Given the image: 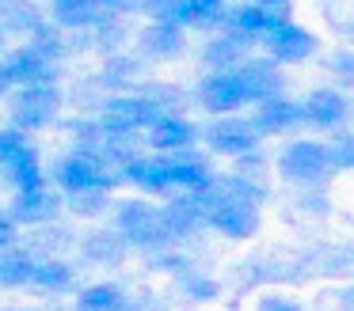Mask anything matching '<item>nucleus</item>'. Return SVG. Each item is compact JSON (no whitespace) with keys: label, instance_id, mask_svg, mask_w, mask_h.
<instances>
[{"label":"nucleus","instance_id":"obj_1","mask_svg":"<svg viewBox=\"0 0 354 311\" xmlns=\"http://www.w3.org/2000/svg\"><path fill=\"white\" fill-rule=\"evenodd\" d=\"M122 174L126 182L149 190V194H171V190H206L209 186V167L206 159L191 156V148L183 152H168V156H156V159H126L122 163Z\"/></svg>","mask_w":354,"mask_h":311},{"label":"nucleus","instance_id":"obj_2","mask_svg":"<svg viewBox=\"0 0 354 311\" xmlns=\"http://www.w3.org/2000/svg\"><path fill=\"white\" fill-rule=\"evenodd\" d=\"M115 232L126 239V247H141V250H164L176 243V235L168 232L160 209L149 201H122L118 205Z\"/></svg>","mask_w":354,"mask_h":311},{"label":"nucleus","instance_id":"obj_3","mask_svg":"<svg viewBox=\"0 0 354 311\" xmlns=\"http://www.w3.org/2000/svg\"><path fill=\"white\" fill-rule=\"evenodd\" d=\"M62 110V88L54 80H39V83H24L12 95V121H16L19 133H35V129H46L50 121Z\"/></svg>","mask_w":354,"mask_h":311},{"label":"nucleus","instance_id":"obj_4","mask_svg":"<svg viewBox=\"0 0 354 311\" xmlns=\"http://www.w3.org/2000/svg\"><path fill=\"white\" fill-rule=\"evenodd\" d=\"M278 174L293 186H320L328 182L331 171V159H328V144L320 141H290L278 156Z\"/></svg>","mask_w":354,"mask_h":311},{"label":"nucleus","instance_id":"obj_5","mask_svg":"<svg viewBox=\"0 0 354 311\" xmlns=\"http://www.w3.org/2000/svg\"><path fill=\"white\" fill-rule=\"evenodd\" d=\"M54 179H57V186H62L65 194H77V190H95V186L111 190L118 182L115 174L103 167V159L95 156V152H88V148H77L73 156H65L62 163H57Z\"/></svg>","mask_w":354,"mask_h":311},{"label":"nucleus","instance_id":"obj_6","mask_svg":"<svg viewBox=\"0 0 354 311\" xmlns=\"http://www.w3.org/2000/svg\"><path fill=\"white\" fill-rule=\"evenodd\" d=\"M156 118H160V110H156L145 95H122V99L103 103L100 129L103 133H130L133 137V133H141V129H149Z\"/></svg>","mask_w":354,"mask_h":311},{"label":"nucleus","instance_id":"obj_7","mask_svg":"<svg viewBox=\"0 0 354 311\" xmlns=\"http://www.w3.org/2000/svg\"><path fill=\"white\" fill-rule=\"evenodd\" d=\"M194 99H198V106L209 110V114H236L240 106L252 103L236 68H225V72L206 76V80L198 83V91H194Z\"/></svg>","mask_w":354,"mask_h":311},{"label":"nucleus","instance_id":"obj_8","mask_svg":"<svg viewBox=\"0 0 354 311\" xmlns=\"http://www.w3.org/2000/svg\"><path fill=\"white\" fill-rule=\"evenodd\" d=\"M198 137L217 156H248V152H255V141H259L248 118H225V114L214 118L209 126H202Z\"/></svg>","mask_w":354,"mask_h":311},{"label":"nucleus","instance_id":"obj_9","mask_svg":"<svg viewBox=\"0 0 354 311\" xmlns=\"http://www.w3.org/2000/svg\"><path fill=\"white\" fill-rule=\"evenodd\" d=\"M301 106V126H313L320 129V133H335V129L346 126V114H351V106H346V95L335 88H316L305 95V103Z\"/></svg>","mask_w":354,"mask_h":311},{"label":"nucleus","instance_id":"obj_10","mask_svg":"<svg viewBox=\"0 0 354 311\" xmlns=\"http://www.w3.org/2000/svg\"><path fill=\"white\" fill-rule=\"evenodd\" d=\"M263 46H267L270 61H282V65H297V61H308L316 53V38L286 15L263 34Z\"/></svg>","mask_w":354,"mask_h":311},{"label":"nucleus","instance_id":"obj_11","mask_svg":"<svg viewBox=\"0 0 354 311\" xmlns=\"http://www.w3.org/2000/svg\"><path fill=\"white\" fill-rule=\"evenodd\" d=\"M57 209H62V194H54V190L42 182V186H35V190H16V197H12V205H8V217L16 220V224L39 228V224H50V220L57 217Z\"/></svg>","mask_w":354,"mask_h":311},{"label":"nucleus","instance_id":"obj_12","mask_svg":"<svg viewBox=\"0 0 354 311\" xmlns=\"http://www.w3.org/2000/svg\"><path fill=\"white\" fill-rule=\"evenodd\" d=\"M0 68H4V76H8V88H24V83L54 80V61L42 57V53H39V50H31V46L4 53Z\"/></svg>","mask_w":354,"mask_h":311},{"label":"nucleus","instance_id":"obj_13","mask_svg":"<svg viewBox=\"0 0 354 311\" xmlns=\"http://www.w3.org/2000/svg\"><path fill=\"white\" fill-rule=\"evenodd\" d=\"M255 106H259L255 118H252L255 137H278V133H290V129L301 126V106L290 103V99H282V95L263 99V103H255Z\"/></svg>","mask_w":354,"mask_h":311},{"label":"nucleus","instance_id":"obj_14","mask_svg":"<svg viewBox=\"0 0 354 311\" xmlns=\"http://www.w3.org/2000/svg\"><path fill=\"white\" fill-rule=\"evenodd\" d=\"M236 72H240V80H244L248 99H252V103H263V99L282 95V68H278V61H270V57L240 61Z\"/></svg>","mask_w":354,"mask_h":311},{"label":"nucleus","instance_id":"obj_15","mask_svg":"<svg viewBox=\"0 0 354 311\" xmlns=\"http://www.w3.org/2000/svg\"><path fill=\"white\" fill-rule=\"evenodd\" d=\"M194 141H198V129H194L187 118H179V114H160V118L149 126V144L160 148V156L183 152V148H191Z\"/></svg>","mask_w":354,"mask_h":311},{"label":"nucleus","instance_id":"obj_16","mask_svg":"<svg viewBox=\"0 0 354 311\" xmlns=\"http://www.w3.org/2000/svg\"><path fill=\"white\" fill-rule=\"evenodd\" d=\"M221 19H225V27H229V34H236L240 42H263V34H267L282 15L267 12V8H255V4H240V8H232V12H225Z\"/></svg>","mask_w":354,"mask_h":311},{"label":"nucleus","instance_id":"obj_17","mask_svg":"<svg viewBox=\"0 0 354 311\" xmlns=\"http://www.w3.org/2000/svg\"><path fill=\"white\" fill-rule=\"evenodd\" d=\"M73 285H77V273H73L69 262H62V258H42V262L31 265V277H27L24 288H31L39 296H62Z\"/></svg>","mask_w":354,"mask_h":311},{"label":"nucleus","instance_id":"obj_18","mask_svg":"<svg viewBox=\"0 0 354 311\" xmlns=\"http://www.w3.org/2000/svg\"><path fill=\"white\" fill-rule=\"evenodd\" d=\"M50 12H54V23L62 30H84L115 19V15H103V8L95 0H50Z\"/></svg>","mask_w":354,"mask_h":311},{"label":"nucleus","instance_id":"obj_19","mask_svg":"<svg viewBox=\"0 0 354 311\" xmlns=\"http://www.w3.org/2000/svg\"><path fill=\"white\" fill-rule=\"evenodd\" d=\"M73 311H130V300H126V292L118 285H111V281H103V285H88L77 292V303H73Z\"/></svg>","mask_w":354,"mask_h":311},{"label":"nucleus","instance_id":"obj_20","mask_svg":"<svg viewBox=\"0 0 354 311\" xmlns=\"http://www.w3.org/2000/svg\"><path fill=\"white\" fill-rule=\"evenodd\" d=\"M141 46H145L149 57L168 61L183 50V27L179 23H156L153 19V27H145V34H141Z\"/></svg>","mask_w":354,"mask_h":311},{"label":"nucleus","instance_id":"obj_21","mask_svg":"<svg viewBox=\"0 0 354 311\" xmlns=\"http://www.w3.org/2000/svg\"><path fill=\"white\" fill-rule=\"evenodd\" d=\"M0 171H4V179H8L16 190H35V186L46 182V179H42V167H39V156H35L31 144H24V148L0 167Z\"/></svg>","mask_w":354,"mask_h":311},{"label":"nucleus","instance_id":"obj_22","mask_svg":"<svg viewBox=\"0 0 354 311\" xmlns=\"http://www.w3.org/2000/svg\"><path fill=\"white\" fill-rule=\"evenodd\" d=\"M31 265H35L31 250L4 247L0 250V288H24L27 277H31Z\"/></svg>","mask_w":354,"mask_h":311},{"label":"nucleus","instance_id":"obj_23","mask_svg":"<svg viewBox=\"0 0 354 311\" xmlns=\"http://www.w3.org/2000/svg\"><path fill=\"white\" fill-rule=\"evenodd\" d=\"M244 46H248V42H240L236 34H229V30H225L221 38H214V42L202 50V61H206V65H214V72L236 68L240 61H244Z\"/></svg>","mask_w":354,"mask_h":311},{"label":"nucleus","instance_id":"obj_24","mask_svg":"<svg viewBox=\"0 0 354 311\" xmlns=\"http://www.w3.org/2000/svg\"><path fill=\"white\" fill-rule=\"evenodd\" d=\"M42 23V12L31 0H0V27L4 30H19V34H31Z\"/></svg>","mask_w":354,"mask_h":311},{"label":"nucleus","instance_id":"obj_25","mask_svg":"<svg viewBox=\"0 0 354 311\" xmlns=\"http://www.w3.org/2000/svg\"><path fill=\"white\" fill-rule=\"evenodd\" d=\"M225 15V0H183L176 12L179 27H214Z\"/></svg>","mask_w":354,"mask_h":311},{"label":"nucleus","instance_id":"obj_26","mask_svg":"<svg viewBox=\"0 0 354 311\" xmlns=\"http://www.w3.org/2000/svg\"><path fill=\"white\" fill-rule=\"evenodd\" d=\"M84 254L92 258V262L111 265V262H122V258L130 254V247H126V239L118 232H95L84 239Z\"/></svg>","mask_w":354,"mask_h":311},{"label":"nucleus","instance_id":"obj_27","mask_svg":"<svg viewBox=\"0 0 354 311\" xmlns=\"http://www.w3.org/2000/svg\"><path fill=\"white\" fill-rule=\"evenodd\" d=\"M69 205L77 217H100L103 209L111 205V197H107V190L103 186H95V190H77V194H69Z\"/></svg>","mask_w":354,"mask_h":311},{"label":"nucleus","instance_id":"obj_28","mask_svg":"<svg viewBox=\"0 0 354 311\" xmlns=\"http://www.w3.org/2000/svg\"><path fill=\"white\" fill-rule=\"evenodd\" d=\"M335 141L328 144V159H331V171H346L354 163V137L346 129H335Z\"/></svg>","mask_w":354,"mask_h":311},{"label":"nucleus","instance_id":"obj_29","mask_svg":"<svg viewBox=\"0 0 354 311\" xmlns=\"http://www.w3.org/2000/svg\"><path fill=\"white\" fill-rule=\"evenodd\" d=\"M183 0H138V12H145L156 23H176V12Z\"/></svg>","mask_w":354,"mask_h":311},{"label":"nucleus","instance_id":"obj_30","mask_svg":"<svg viewBox=\"0 0 354 311\" xmlns=\"http://www.w3.org/2000/svg\"><path fill=\"white\" fill-rule=\"evenodd\" d=\"M24 144H27V137L19 133V129H0V167L8 163V159L24 148Z\"/></svg>","mask_w":354,"mask_h":311},{"label":"nucleus","instance_id":"obj_31","mask_svg":"<svg viewBox=\"0 0 354 311\" xmlns=\"http://www.w3.org/2000/svg\"><path fill=\"white\" fill-rule=\"evenodd\" d=\"M255 311H305V308L297 300H290V296H263L255 303Z\"/></svg>","mask_w":354,"mask_h":311},{"label":"nucleus","instance_id":"obj_32","mask_svg":"<svg viewBox=\"0 0 354 311\" xmlns=\"http://www.w3.org/2000/svg\"><path fill=\"white\" fill-rule=\"evenodd\" d=\"M103 8V15H126V12H138V0H95Z\"/></svg>","mask_w":354,"mask_h":311},{"label":"nucleus","instance_id":"obj_33","mask_svg":"<svg viewBox=\"0 0 354 311\" xmlns=\"http://www.w3.org/2000/svg\"><path fill=\"white\" fill-rule=\"evenodd\" d=\"M12 243H16V220H12L8 212L0 209V250L12 247Z\"/></svg>","mask_w":354,"mask_h":311},{"label":"nucleus","instance_id":"obj_34","mask_svg":"<svg viewBox=\"0 0 354 311\" xmlns=\"http://www.w3.org/2000/svg\"><path fill=\"white\" fill-rule=\"evenodd\" d=\"M248 4L267 8V12H274V15H286V4H290V0H248Z\"/></svg>","mask_w":354,"mask_h":311},{"label":"nucleus","instance_id":"obj_35","mask_svg":"<svg viewBox=\"0 0 354 311\" xmlns=\"http://www.w3.org/2000/svg\"><path fill=\"white\" fill-rule=\"evenodd\" d=\"M8 91V76H4V68H0V95Z\"/></svg>","mask_w":354,"mask_h":311},{"label":"nucleus","instance_id":"obj_36","mask_svg":"<svg viewBox=\"0 0 354 311\" xmlns=\"http://www.w3.org/2000/svg\"><path fill=\"white\" fill-rule=\"evenodd\" d=\"M4 38H8V30L0 27V53H4Z\"/></svg>","mask_w":354,"mask_h":311},{"label":"nucleus","instance_id":"obj_37","mask_svg":"<svg viewBox=\"0 0 354 311\" xmlns=\"http://www.w3.org/2000/svg\"><path fill=\"white\" fill-rule=\"evenodd\" d=\"M24 311H62V308H24Z\"/></svg>","mask_w":354,"mask_h":311}]
</instances>
